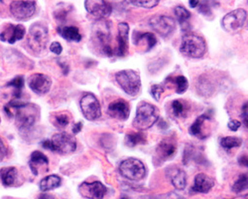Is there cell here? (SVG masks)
<instances>
[{"mask_svg": "<svg viewBox=\"0 0 248 199\" xmlns=\"http://www.w3.org/2000/svg\"><path fill=\"white\" fill-rule=\"evenodd\" d=\"M0 122H1V118H0Z\"/></svg>", "mask_w": 248, "mask_h": 199, "instance_id": "816d5d0a", "label": "cell"}, {"mask_svg": "<svg viewBox=\"0 0 248 199\" xmlns=\"http://www.w3.org/2000/svg\"><path fill=\"white\" fill-rule=\"evenodd\" d=\"M175 84H176V92L177 94H184L189 88L188 79L184 76H178L175 78Z\"/></svg>", "mask_w": 248, "mask_h": 199, "instance_id": "d590c367", "label": "cell"}, {"mask_svg": "<svg viewBox=\"0 0 248 199\" xmlns=\"http://www.w3.org/2000/svg\"><path fill=\"white\" fill-rule=\"evenodd\" d=\"M214 0H202L200 3V12L204 15H210L212 12V7L216 5Z\"/></svg>", "mask_w": 248, "mask_h": 199, "instance_id": "8d00e7d4", "label": "cell"}, {"mask_svg": "<svg viewBox=\"0 0 248 199\" xmlns=\"http://www.w3.org/2000/svg\"><path fill=\"white\" fill-rule=\"evenodd\" d=\"M78 191L82 197L88 199H103L107 193V187L99 182H82Z\"/></svg>", "mask_w": 248, "mask_h": 199, "instance_id": "9a60e30c", "label": "cell"}, {"mask_svg": "<svg viewBox=\"0 0 248 199\" xmlns=\"http://www.w3.org/2000/svg\"><path fill=\"white\" fill-rule=\"evenodd\" d=\"M176 150L177 144L174 139L170 137L164 138L156 149V157L158 158V161L164 163L165 161H167L168 158L173 156Z\"/></svg>", "mask_w": 248, "mask_h": 199, "instance_id": "d6986e66", "label": "cell"}, {"mask_svg": "<svg viewBox=\"0 0 248 199\" xmlns=\"http://www.w3.org/2000/svg\"><path fill=\"white\" fill-rule=\"evenodd\" d=\"M27 40H28L29 47L33 51L37 53L42 52L43 50H45L48 44V40H49L48 28L42 23L33 24L29 29Z\"/></svg>", "mask_w": 248, "mask_h": 199, "instance_id": "5b68a950", "label": "cell"}, {"mask_svg": "<svg viewBox=\"0 0 248 199\" xmlns=\"http://www.w3.org/2000/svg\"><path fill=\"white\" fill-rule=\"evenodd\" d=\"M134 43L138 46L146 45L145 50L149 51L156 45L157 39L152 33H137V40H135Z\"/></svg>", "mask_w": 248, "mask_h": 199, "instance_id": "83f0119b", "label": "cell"}, {"mask_svg": "<svg viewBox=\"0 0 248 199\" xmlns=\"http://www.w3.org/2000/svg\"><path fill=\"white\" fill-rule=\"evenodd\" d=\"M29 166L34 175L45 173L49 170V159L42 152L34 151L30 156Z\"/></svg>", "mask_w": 248, "mask_h": 199, "instance_id": "ac0fdd59", "label": "cell"}, {"mask_svg": "<svg viewBox=\"0 0 248 199\" xmlns=\"http://www.w3.org/2000/svg\"><path fill=\"white\" fill-rule=\"evenodd\" d=\"M126 2L136 7L151 9L159 4L160 0H126Z\"/></svg>", "mask_w": 248, "mask_h": 199, "instance_id": "d6a6232c", "label": "cell"}, {"mask_svg": "<svg viewBox=\"0 0 248 199\" xmlns=\"http://www.w3.org/2000/svg\"><path fill=\"white\" fill-rule=\"evenodd\" d=\"M211 118H212L211 115H208V114H203L200 116L194 122V124L191 126L190 133L198 138H205L208 136V133H205L203 129L205 128V123L211 121Z\"/></svg>", "mask_w": 248, "mask_h": 199, "instance_id": "7402d4cb", "label": "cell"}, {"mask_svg": "<svg viewBox=\"0 0 248 199\" xmlns=\"http://www.w3.org/2000/svg\"><path fill=\"white\" fill-rule=\"evenodd\" d=\"M93 37L94 41L98 44L103 54L108 56H112L114 54L113 49L110 46V26L109 23L103 20H99L93 26Z\"/></svg>", "mask_w": 248, "mask_h": 199, "instance_id": "52a82bcc", "label": "cell"}, {"mask_svg": "<svg viewBox=\"0 0 248 199\" xmlns=\"http://www.w3.org/2000/svg\"><path fill=\"white\" fill-rule=\"evenodd\" d=\"M150 26L162 37L170 36L176 29V22L172 17L166 15H156L153 16L150 21Z\"/></svg>", "mask_w": 248, "mask_h": 199, "instance_id": "8fae6325", "label": "cell"}, {"mask_svg": "<svg viewBox=\"0 0 248 199\" xmlns=\"http://www.w3.org/2000/svg\"><path fill=\"white\" fill-rule=\"evenodd\" d=\"M37 199H57L54 195L52 194H47V193H43L38 196Z\"/></svg>", "mask_w": 248, "mask_h": 199, "instance_id": "f6af8a7d", "label": "cell"}, {"mask_svg": "<svg viewBox=\"0 0 248 199\" xmlns=\"http://www.w3.org/2000/svg\"><path fill=\"white\" fill-rule=\"evenodd\" d=\"M242 145V139L237 136H225L220 141V146L225 149H232L238 148Z\"/></svg>", "mask_w": 248, "mask_h": 199, "instance_id": "4dcf8cb0", "label": "cell"}, {"mask_svg": "<svg viewBox=\"0 0 248 199\" xmlns=\"http://www.w3.org/2000/svg\"><path fill=\"white\" fill-rule=\"evenodd\" d=\"M227 127H229V129L231 131H233V132H236L240 127H241V122L237 121V119H232V121H231L229 123V125H227Z\"/></svg>", "mask_w": 248, "mask_h": 199, "instance_id": "b9f144b4", "label": "cell"}, {"mask_svg": "<svg viewBox=\"0 0 248 199\" xmlns=\"http://www.w3.org/2000/svg\"><path fill=\"white\" fill-rule=\"evenodd\" d=\"M50 50H51V52H53L54 54L60 55V54L62 53V51H63V47H62V45H61L59 42L55 41V42H53V43L51 44Z\"/></svg>", "mask_w": 248, "mask_h": 199, "instance_id": "ab89813d", "label": "cell"}, {"mask_svg": "<svg viewBox=\"0 0 248 199\" xmlns=\"http://www.w3.org/2000/svg\"><path fill=\"white\" fill-rule=\"evenodd\" d=\"M171 182L174 185V187L178 190H183L187 186V174L180 168H176L173 170V172L170 174Z\"/></svg>", "mask_w": 248, "mask_h": 199, "instance_id": "484cf974", "label": "cell"}, {"mask_svg": "<svg viewBox=\"0 0 248 199\" xmlns=\"http://www.w3.org/2000/svg\"><path fill=\"white\" fill-rule=\"evenodd\" d=\"M85 7L91 15L98 20L108 18L111 14L112 10L111 5L106 0H86Z\"/></svg>", "mask_w": 248, "mask_h": 199, "instance_id": "4fadbf2b", "label": "cell"}, {"mask_svg": "<svg viewBox=\"0 0 248 199\" xmlns=\"http://www.w3.org/2000/svg\"><path fill=\"white\" fill-rule=\"evenodd\" d=\"M61 183H62V178L59 175L51 174L42 178V181H41L39 183V187L41 190L46 192V191H50L58 188L61 185Z\"/></svg>", "mask_w": 248, "mask_h": 199, "instance_id": "cb8c5ba5", "label": "cell"}, {"mask_svg": "<svg viewBox=\"0 0 248 199\" xmlns=\"http://www.w3.org/2000/svg\"><path fill=\"white\" fill-rule=\"evenodd\" d=\"M7 86L14 88V97L16 99H19L20 94H21L22 89L24 87V79L22 76H18L13 80H11V81L7 84Z\"/></svg>", "mask_w": 248, "mask_h": 199, "instance_id": "1f68e13d", "label": "cell"}, {"mask_svg": "<svg viewBox=\"0 0 248 199\" xmlns=\"http://www.w3.org/2000/svg\"><path fill=\"white\" fill-rule=\"evenodd\" d=\"M81 128H82V124L81 123L75 124L74 127H73V133H78L81 131Z\"/></svg>", "mask_w": 248, "mask_h": 199, "instance_id": "ee69618b", "label": "cell"}, {"mask_svg": "<svg viewBox=\"0 0 248 199\" xmlns=\"http://www.w3.org/2000/svg\"><path fill=\"white\" fill-rule=\"evenodd\" d=\"M181 53L189 58H202L206 52L204 39L194 33H185L180 46Z\"/></svg>", "mask_w": 248, "mask_h": 199, "instance_id": "6da1fadb", "label": "cell"}, {"mask_svg": "<svg viewBox=\"0 0 248 199\" xmlns=\"http://www.w3.org/2000/svg\"><path fill=\"white\" fill-rule=\"evenodd\" d=\"M243 123H244V126L248 129V117L243 118Z\"/></svg>", "mask_w": 248, "mask_h": 199, "instance_id": "c3c4849f", "label": "cell"}, {"mask_svg": "<svg viewBox=\"0 0 248 199\" xmlns=\"http://www.w3.org/2000/svg\"><path fill=\"white\" fill-rule=\"evenodd\" d=\"M128 35L129 26L127 23L122 22L118 24V36H117V51L116 55L123 57L125 56L128 50Z\"/></svg>", "mask_w": 248, "mask_h": 199, "instance_id": "ffe728a7", "label": "cell"}, {"mask_svg": "<svg viewBox=\"0 0 248 199\" xmlns=\"http://www.w3.org/2000/svg\"><path fill=\"white\" fill-rule=\"evenodd\" d=\"M242 118L244 117H248V103L244 104L242 107V114H241Z\"/></svg>", "mask_w": 248, "mask_h": 199, "instance_id": "bcb514c9", "label": "cell"}, {"mask_svg": "<svg viewBox=\"0 0 248 199\" xmlns=\"http://www.w3.org/2000/svg\"><path fill=\"white\" fill-rule=\"evenodd\" d=\"M246 189H248V173H242L233 183L232 191L234 193H241Z\"/></svg>", "mask_w": 248, "mask_h": 199, "instance_id": "f546056e", "label": "cell"}, {"mask_svg": "<svg viewBox=\"0 0 248 199\" xmlns=\"http://www.w3.org/2000/svg\"><path fill=\"white\" fill-rule=\"evenodd\" d=\"M3 2V0H0V3H2Z\"/></svg>", "mask_w": 248, "mask_h": 199, "instance_id": "f907efd6", "label": "cell"}, {"mask_svg": "<svg viewBox=\"0 0 248 199\" xmlns=\"http://www.w3.org/2000/svg\"><path fill=\"white\" fill-rule=\"evenodd\" d=\"M247 18V13L244 9L238 8L227 13L221 20L222 28L229 33L238 32L244 25Z\"/></svg>", "mask_w": 248, "mask_h": 199, "instance_id": "9c48e42d", "label": "cell"}, {"mask_svg": "<svg viewBox=\"0 0 248 199\" xmlns=\"http://www.w3.org/2000/svg\"><path fill=\"white\" fill-rule=\"evenodd\" d=\"M108 114L111 117L119 119V121H126V119L129 117L130 107L126 101L119 99L112 102L108 106Z\"/></svg>", "mask_w": 248, "mask_h": 199, "instance_id": "e0dca14e", "label": "cell"}, {"mask_svg": "<svg viewBox=\"0 0 248 199\" xmlns=\"http://www.w3.org/2000/svg\"><path fill=\"white\" fill-rule=\"evenodd\" d=\"M53 123L57 128H61L63 129L65 127H67L70 123V116H68V114L65 113H61L58 114L54 116L53 118Z\"/></svg>", "mask_w": 248, "mask_h": 199, "instance_id": "e575fe53", "label": "cell"}, {"mask_svg": "<svg viewBox=\"0 0 248 199\" xmlns=\"http://www.w3.org/2000/svg\"><path fill=\"white\" fill-rule=\"evenodd\" d=\"M120 174L131 182H139L146 175V167L137 158L130 157L123 161L119 166Z\"/></svg>", "mask_w": 248, "mask_h": 199, "instance_id": "8992f818", "label": "cell"}, {"mask_svg": "<svg viewBox=\"0 0 248 199\" xmlns=\"http://www.w3.org/2000/svg\"><path fill=\"white\" fill-rule=\"evenodd\" d=\"M80 110L89 121H95L101 116V108L98 100L93 94H86L80 99Z\"/></svg>", "mask_w": 248, "mask_h": 199, "instance_id": "30bf717a", "label": "cell"}, {"mask_svg": "<svg viewBox=\"0 0 248 199\" xmlns=\"http://www.w3.org/2000/svg\"><path fill=\"white\" fill-rule=\"evenodd\" d=\"M175 15L177 17L178 22L180 23L182 30L187 32L190 29V24H189V19L191 17V13L189 10L186 9L183 6H177L175 8Z\"/></svg>", "mask_w": 248, "mask_h": 199, "instance_id": "4316f807", "label": "cell"}, {"mask_svg": "<svg viewBox=\"0 0 248 199\" xmlns=\"http://www.w3.org/2000/svg\"><path fill=\"white\" fill-rule=\"evenodd\" d=\"M69 11H70V9H67L66 5H65L64 8H61L60 5H59L57 10L55 11V16H56L57 19H65Z\"/></svg>", "mask_w": 248, "mask_h": 199, "instance_id": "f35d334b", "label": "cell"}, {"mask_svg": "<svg viewBox=\"0 0 248 199\" xmlns=\"http://www.w3.org/2000/svg\"><path fill=\"white\" fill-rule=\"evenodd\" d=\"M26 34V29L23 25L18 24H8L4 27L2 32L0 33V40L2 42H6L9 44H14L18 40L24 38Z\"/></svg>", "mask_w": 248, "mask_h": 199, "instance_id": "2e32d148", "label": "cell"}, {"mask_svg": "<svg viewBox=\"0 0 248 199\" xmlns=\"http://www.w3.org/2000/svg\"><path fill=\"white\" fill-rule=\"evenodd\" d=\"M172 113L177 117L185 116V115L187 114V106H186V104L183 101L175 100L172 103Z\"/></svg>", "mask_w": 248, "mask_h": 199, "instance_id": "836d02e7", "label": "cell"}, {"mask_svg": "<svg viewBox=\"0 0 248 199\" xmlns=\"http://www.w3.org/2000/svg\"><path fill=\"white\" fill-rule=\"evenodd\" d=\"M59 34L64 39L70 42H79L81 40V35L78 29L75 26H62L58 28Z\"/></svg>", "mask_w": 248, "mask_h": 199, "instance_id": "d4e9b609", "label": "cell"}, {"mask_svg": "<svg viewBox=\"0 0 248 199\" xmlns=\"http://www.w3.org/2000/svg\"><path fill=\"white\" fill-rule=\"evenodd\" d=\"M7 154V148L4 144V142L2 141L1 138H0V162H2L4 157Z\"/></svg>", "mask_w": 248, "mask_h": 199, "instance_id": "60d3db41", "label": "cell"}, {"mask_svg": "<svg viewBox=\"0 0 248 199\" xmlns=\"http://www.w3.org/2000/svg\"><path fill=\"white\" fill-rule=\"evenodd\" d=\"M164 88L161 86V85H153L151 87V95L155 98V100L157 102L160 101V98L162 96V94L164 93Z\"/></svg>", "mask_w": 248, "mask_h": 199, "instance_id": "74e56055", "label": "cell"}, {"mask_svg": "<svg viewBox=\"0 0 248 199\" xmlns=\"http://www.w3.org/2000/svg\"><path fill=\"white\" fill-rule=\"evenodd\" d=\"M215 185V179L205 173H199L195 177L193 191L199 193H208Z\"/></svg>", "mask_w": 248, "mask_h": 199, "instance_id": "44dd1931", "label": "cell"}, {"mask_svg": "<svg viewBox=\"0 0 248 199\" xmlns=\"http://www.w3.org/2000/svg\"><path fill=\"white\" fill-rule=\"evenodd\" d=\"M146 143V138L145 135H144L142 133H128L126 134L125 137V144L127 145V147L130 148H134L138 145H143Z\"/></svg>", "mask_w": 248, "mask_h": 199, "instance_id": "f1b7e54d", "label": "cell"}, {"mask_svg": "<svg viewBox=\"0 0 248 199\" xmlns=\"http://www.w3.org/2000/svg\"><path fill=\"white\" fill-rule=\"evenodd\" d=\"M0 177H1V182L4 186L11 187L17 186L18 183V171L15 167L9 166L4 167L0 170Z\"/></svg>", "mask_w": 248, "mask_h": 199, "instance_id": "603a6c76", "label": "cell"}, {"mask_svg": "<svg viewBox=\"0 0 248 199\" xmlns=\"http://www.w3.org/2000/svg\"><path fill=\"white\" fill-rule=\"evenodd\" d=\"M158 119L159 110L149 103H142L137 108L133 127L139 131L147 130L153 127Z\"/></svg>", "mask_w": 248, "mask_h": 199, "instance_id": "7a4b0ae2", "label": "cell"}, {"mask_svg": "<svg viewBox=\"0 0 248 199\" xmlns=\"http://www.w3.org/2000/svg\"><path fill=\"white\" fill-rule=\"evenodd\" d=\"M52 151H57L61 154H69L77 149L76 138L68 133H60L55 134L52 139Z\"/></svg>", "mask_w": 248, "mask_h": 199, "instance_id": "ba28073f", "label": "cell"}, {"mask_svg": "<svg viewBox=\"0 0 248 199\" xmlns=\"http://www.w3.org/2000/svg\"><path fill=\"white\" fill-rule=\"evenodd\" d=\"M10 12L17 20L30 19L36 11V3L34 1H23V0H16L10 4Z\"/></svg>", "mask_w": 248, "mask_h": 199, "instance_id": "7c38bea8", "label": "cell"}, {"mask_svg": "<svg viewBox=\"0 0 248 199\" xmlns=\"http://www.w3.org/2000/svg\"><path fill=\"white\" fill-rule=\"evenodd\" d=\"M115 80L121 89L129 96H137L141 90V79L134 70H122L116 73Z\"/></svg>", "mask_w": 248, "mask_h": 199, "instance_id": "3957f363", "label": "cell"}, {"mask_svg": "<svg viewBox=\"0 0 248 199\" xmlns=\"http://www.w3.org/2000/svg\"><path fill=\"white\" fill-rule=\"evenodd\" d=\"M200 0H190V6L192 7V8H196V7H198L199 5H200Z\"/></svg>", "mask_w": 248, "mask_h": 199, "instance_id": "7dc6e473", "label": "cell"}, {"mask_svg": "<svg viewBox=\"0 0 248 199\" xmlns=\"http://www.w3.org/2000/svg\"><path fill=\"white\" fill-rule=\"evenodd\" d=\"M28 85L30 89L37 95L47 94L52 86V80L49 76L41 73H36L30 76L28 80Z\"/></svg>", "mask_w": 248, "mask_h": 199, "instance_id": "5bb4252c", "label": "cell"}, {"mask_svg": "<svg viewBox=\"0 0 248 199\" xmlns=\"http://www.w3.org/2000/svg\"><path fill=\"white\" fill-rule=\"evenodd\" d=\"M120 199H130L128 196H122Z\"/></svg>", "mask_w": 248, "mask_h": 199, "instance_id": "681fc988", "label": "cell"}, {"mask_svg": "<svg viewBox=\"0 0 248 199\" xmlns=\"http://www.w3.org/2000/svg\"><path fill=\"white\" fill-rule=\"evenodd\" d=\"M238 163L239 165H241L242 166H245V167H248V155H241L238 157Z\"/></svg>", "mask_w": 248, "mask_h": 199, "instance_id": "7bdbcfd3", "label": "cell"}, {"mask_svg": "<svg viewBox=\"0 0 248 199\" xmlns=\"http://www.w3.org/2000/svg\"><path fill=\"white\" fill-rule=\"evenodd\" d=\"M39 116V109L36 105L23 104L17 108L15 118L16 126L20 131H30L36 124Z\"/></svg>", "mask_w": 248, "mask_h": 199, "instance_id": "277c9868", "label": "cell"}]
</instances>
